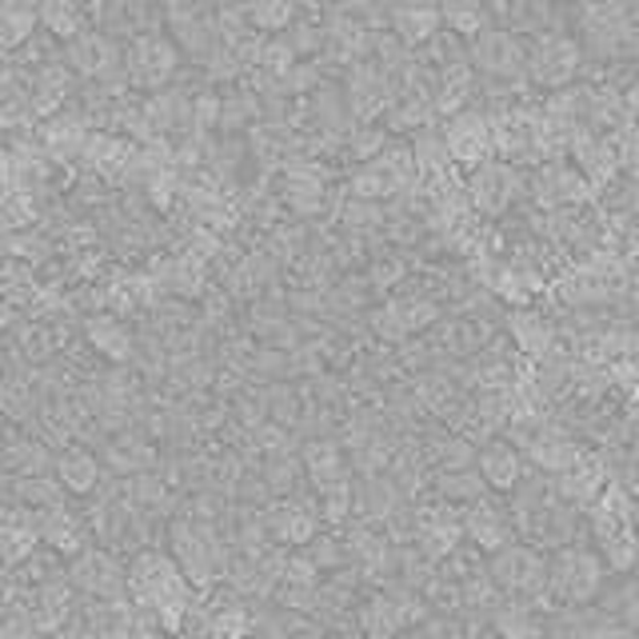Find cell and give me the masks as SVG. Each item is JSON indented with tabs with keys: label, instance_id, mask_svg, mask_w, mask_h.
Listing matches in <instances>:
<instances>
[{
	"label": "cell",
	"instance_id": "obj_1",
	"mask_svg": "<svg viewBox=\"0 0 639 639\" xmlns=\"http://www.w3.org/2000/svg\"><path fill=\"white\" fill-rule=\"evenodd\" d=\"M189 579L169 551H140L129 568V596L136 608L152 611L164 631H176L189 611Z\"/></svg>",
	"mask_w": 639,
	"mask_h": 639
},
{
	"label": "cell",
	"instance_id": "obj_2",
	"mask_svg": "<svg viewBox=\"0 0 639 639\" xmlns=\"http://www.w3.org/2000/svg\"><path fill=\"white\" fill-rule=\"evenodd\" d=\"M169 551L192 588H212L232 559L229 539L220 536L216 524L189 516H176L169 524Z\"/></svg>",
	"mask_w": 639,
	"mask_h": 639
},
{
	"label": "cell",
	"instance_id": "obj_3",
	"mask_svg": "<svg viewBox=\"0 0 639 639\" xmlns=\"http://www.w3.org/2000/svg\"><path fill=\"white\" fill-rule=\"evenodd\" d=\"M428 611L432 604L424 591H412L404 588V584H396V588L372 591L356 608V623L368 639H392V636H404L408 628H419V623L428 619Z\"/></svg>",
	"mask_w": 639,
	"mask_h": 639
},
{
	"label": "cell",
	"instance_id": "obj_4",
	"mask_svg": "<svg viewBox=\"0 0 639 639\" xmlns=\"http://www.w3.org/2000/svg\"><path fill=\"white\" fill-rule=\"evenodd\" d=\"M604 591V559L588 548H559L548 559V596L564 608L596 604Z\"/></svg>",
	"mask_w": 639,
	"mask_h": 639
},
{
	"label": "cell",
	"instance_id": "obj_5",
	"mask_svg": "<svg viewBox=\"0 0 639 639\" xmlns=\"http://www.w3.org/2000/svg\"><path fill=\"white\" fill-rule=\"evenodd\" d=\"M488 576L496 579V588L504 599H524V604H548V559L536 548L524 544H508L496 551L488 564Z\"/></svg>",
	"mask_w": 639,
	"mask_h": 639
},
{
	"label": "cell",
	"instance_id": "obj_6",
	"mask_svg": "<svg viewBox=\"0 0 639 639\" xmlns=\"http://www.w3.org/2000/svg\"><path fill=\"white\" fill-rule=\"evenodd\" d=\"M579 64H584V49H579L576 40L564 37V32H544L528 49L524 77H528L531 84H539V89L559 92L579 77Z\"/></svg>",
	"mask_w": 639,
	"mask_h": 639
},
{
	"label": "cell",
	"instance_id": "obj_7",
	"mask_svg": "<svg viewBox=\"0 0 639 639\" xmlns=\"http://www.w3.org/2000/svg\"><path fill=\"white\" fill-rule=\"evenodd\" d=\"M69 584L80 591V596L100 599V604H120L124 591H129V571L112 556V548H84L69 559L64 568Z\"/></svg>",
	"mask_w": 639,
	"mask_h": 639
},
{
	"label": "cell",
	"instance_id": "obj_8",
	"mask_svg": "<svg viewBox=\"0 0 639 639\" xmlns=\"http://www.w3.org/2000/svg\"><path fill=\"white\" fill-rule=\"evenodd\" d=\"M419 176L412 149H384L379 156L364 160V169L352 176V192L356 200H388L396 192L412 189Z\"/></svg>",
	"mask_w": 639,
	"mask_h": 639
},
{
	"label": "cell",
	"instance_id": "obj_9",
	"mask_svg": "<svg viewBox=\"0 0 639 639\" xmlns=\"http://www.w3.org/2000/svg\"><path fill=\"white\" fill-rule=\"evenodd\" d=\"M439 320V304L428 296H392L372 312V332L384 344H404L416 332L432 328Z\"/></svg>",
	"mask_w": 639,
	"mask_h": 639
},
{
	"label": "cell",
	"instance_id": "obj_10",
	"mask_svg": "<svg viewBox=\"0 0 639 639\" xmlns=\"http://www.w3.org/2000/svg\"><path fill=\"white\" fill-rule=\"evenodd\" d=\"M264 524H268L272 544L280 548H304L320 531V504L308 496H276V504L264 508Z\"/></svg>",
	"mask_w": 639,
	"mask_h": 639
},
{
	"label": "cell",
	"instance_id": "obj_11",
	"mask_svg": "<svg viewBox=\"0 0 639 639\" xmlns=\"http://www.w3.org/2000/svg\"><path fill=\"white\" fill-rule=\"evenodd\" d=\"M519 172L511 164H499V160H484L479 169H471L468 184H464V196L476 212L484 216H499V212L511 209V200L519 196Z\"/></svg>",
	"mask_w": 639,
	"mask_h": 639
},
{
	"label": "cell",
	"instance_id": "obj_12",
	"mask_svg": "<svg viewBox=\"0 0 639 639\" xmlns=\"http://www.w3.org/2000/svg\"><path fill=\"white\" fill-rule=\"evenodd\" d=\"M300 464H304V476L316 488V496L324 491H339L352 488V464L344 444L332 436H312L304 448H300Z\"/></svg>",
	"mask_w": 639,
	"mask_h": 639
},
{
	"label": "cell",
	"instance_id": "obj_13",
	"mask_svg": "<svg viewBox=\"0 0 639 639\" xmlns=\"http://www.w3.org/2000/svg\"><path fill=\"white\" fill-rule=\"evenodd\" d=\"M579 29L588 37L591 52L599 57H616L631 40V17L619 0H588L579 12Z\"/></svg>",
	"mask_w": 639,
	"mask_h": 639
},
{
	"label": "cell",
	"instance_id": "obj_14",
	"mask_svg": "<svg viewBox=\"0 0 639 639\" xmlns=\"http://www.w3.org/2000/svg\"><path fill=\"white\" fill-rule=\"evenodd\" d=\"M412 539L416 548L432 559V564H444L448 556H456L459 544H464V524L448 504H432V508H419L412 516Z\"/></svg>",
	"mask_w": 639,
	"mask_h": 639
},
{
	"label": "cell",
	"instance_id": "obj_15",
	"mask_svg": "<svg viewBox=\"0 0 639 639\" xmlns=\"http://www.w3.org/2000/svg\"><path fill=\"white\" fill-rule=\"evenodd\" d=\"M471 69L484 72V77L508 80L516 72H524V60H528V49L519 44L511 32L504 29H484L476 40H471Z\"/></svg>",
	"mask_w": 639,
	"mask_h": 639
},
{
	"label": "cell",
	"instance_id": "obj_16",
	"mask_svg": "<svg viewBox=\"0 0 639 639\" xmlns=\"http://www.w3.org/2000/svg\"><path fill=\"white\" fill-rule=\"evenodd\" d=\"M444 144H448V156L456 164H468V169H479L484 160L496 149V129L479 112H456L444 129Z\"/></svg>",
	"mask_w": 639,
	"mask_h": 639
},
{
	"label": "cell",
	"instance_id": "obj_17",
	"mask_svg": "<svg viewBox=\"0 0 639 639\" xmlns=\"http://www.w3.org/2000/svg\"><path fill=\"white\" fill-rule=\"evenodd\" d=\"M176 44L164 37H136L132 49L124 52V69H129V80L140 84V89H160L169 84L172 69H176Z\"/></svg>",
	"mask_w": 639,
	"mask_h": 639
},
{
	"label": "cell",
	"instance_id": "obj_18",
	"mask_svg": "<svg viewBox=\"0 0 639 639\" xmlns=\"http://www.w3.org/2000/svg\"><path fill=\"white\" fill-rule=\"evenodd\" d=\"M459 524H464V536H468L479 551H488V556L504 551L511 544V536H516L511 516L499 508V504H491L488 496L476 499V504H468V508L459 511Z\"/></svg>",
	"mask_w": 639,
	"mask_h": 639
},
{
	"label": "cell",
	"instance_id": "obj_19",
	"mask_svg": "<svg viewBox=\"0 0 639 639\" xmlns=\"http://www.w3.org/2000/svg\"><path fill=\"white\" fill-rule=\"evenodd\" d=\"M344 97H348V109L356 120H376L392 109V84L388 72L379 64H352L348 84H344Z\"/></svg>",
	"mask_w": 639,
	"mask_h": 639
},
{
	"label": "cell",
	"instance_id": "obj_20",
	"mask_svg": "<svg viewBox=\"0 0 639 639\" xmlns=\"http://www.w3.org/2000/svg\"><path fill=\"white\" fill-rule=\"evenodd\" d=\"M37 548H40L37 511L17 504V499H4L0 504V559L9 568H20Z\"/></svg>",
	"mask_w": 639,
	"mask_h": 639
},
{
	"label": "cell",
	"instance_id": "obj_21",
	"mask_svg": "<svg viewBox=\"0 0 639 639\" xmlns=\"http://www.w3.org/2000/svg\"><path fill=\"white\" fill-rule=\"evenodd\" d=\"M37 531H40V544H49L57 556L72 559L77 551L89 548V519L77 516V511L69 508V499L64 504H57V508H44L37 511Z\"/></svg>",
	"mask_w": 639,
	"mask_h": 639
},
{
	"label": "cell",
	"instance_id": "obj_22",
	"mask_svg": "<svg viewBox=\"0 0 639 639\" xmlns=\"http://www.w3.org/2000/svg\"><path fill=\"white\" fill-rule=\"evenodd\" d=\"M531 196L539 209H564V204H579L591 196V184L584 180V172L564 169V164H544L531 176Z\"/></svg>",
	"mask_w": 639,
	"mask_h": 639
},
{
	"label": "cell",
	"instance_id": "obj_23",
	"mask_svg": "<svg viewBox=\"0 0 639 639\" xmlns=\"http://www.w3.org/2000/svg\"><path fill=\"white\" fill-rule=\"evenodd\" d=\"M476 471L488 484V491H516L519 479H524V456L508 439H488L476 452Z\"/></svg>",
	"mask_w": 639,
	"mask_h": 639
},
{
	"label": "cell",
	"instance_id": "obj_24",
	"mask_svg": "<svg viewBox=\"0 0 639 639\" xmlns=\"http://www.w3.org/2000/svg\"><path fill=\"white\" fill-rule=\"evenodd\" d=\"M596 519V551L604 559V568L611 571H631L639 564V536L631 531V519Z\"/></svg>",
	"mask_w": 639,
	"mask_h": 639
},
{
	"label": "cell",
	"instance_id": "obj_25",
	"mask_svg": "<svg viewBox=\"0 0 639 639\" xmlns=\"http://www.w3.org/2000/svg\"><path fill=\"white\" fill-rule=\"evenodd\" d=\"M72 584L69 576H57L49 584H40L37 599H32V619H37V631L40 636H57L64 623L77 619V596H72Z\"/></svg>",
	"mask_w": 639,
	"mask_h": 639
},
{
	"label": "cell",
	"instance_id": "obj_26",
	"mask_svg": "<svg viewBox=\"0 0 639 639\" xmlns=\"http://www.w3.org/2000/svg\"><path fill=\"white\" fill-rule=\"evenodd\" d=\"M388 24L404 44H428L439 29V0H388Z\"/></svg>",
	"mask_w": 639,
	"mask_h": 639
},
{
	"label": "cell",
	"instance_id": "obj_27",
	"mask_svg": "<svg viewBox=\"0 0 639 639\" xmlns=\"http://www.w3.org/2000/svg\"><path fill=\"white\" fill-rule=\"evenodd\" d=\"M100 456H92L89 448H80V444H69V448L57 452V464H52V476L60 479V488L69 491V496H92L100 488Z\"/></svg>",
	"mask_w": 639,
	"mask_h": 639
},
{
	"label": "cell",
	"instance_id": "obj_28",
	"mask_svg": "<svg viewBox=\"0 0 639 639\" xmlns=\"http://www.w3.org/2000/svg\"><path fill=\"white\" fill-rule=\"evenodd\" d=\"M571 156L579 160V169H584V180H588L591 189H604L619 169V152L608 136H596V132H579L571 136Z\"/></svg>",
	"mask_w": 639,
	"mask_h": 639
},
{
	"label": "cell",
	"instance_id": "obj_29",
	"mask_svg": "<svg viewBox=\"0 0 639 639\" xmlns=\"http://www.w3.org/2000/svg\"><path fill=\"white\" fill-rule=\"evenodd\" d=\"M491 636L496 639H548L544 619L524 599H499L491 608Z\"/></svg>",
	"mask_w": 639,
	"mask_h": 639
},
{
	"label": "cell",
	"instance_id": "obj_30",
	"mask_svg": "<svg viewBox=\"0 0 639 639\" xmlns=\"http://www.w3.org/2000/svg\"><path fill=\"white\" fill-rule=\"evenodd\" d=\"M100 464L109 471H116V476H140V471H152L156 468V452H152L149 439L132 436V432H120V436H112V444H104V456H100Z\"/></svg>",
	"mask_w": 639,
	"mask_h": 639
},
{
	"label": "cell",
	"instance_id": "obj_31",
	"mask_svg": "<svg viewBox=\"0 0 639 639\" xmlns=\"http://www.w3.org/2000/svg\"><path fill=\"white\" fill-rule=\"evenodd\" d=\"M0 459H4V468H9L12 479L17 476H49L52 464H57V452H52L44 439L17 436L0 448Z\"/></svg>",
	"mask_w": 639,
	"mask_h": 639
},
{
	"label": "cell",
	"instance_id": "obj_32",
	"mask_svg": "<svg viewBox=\"0 0 639 639\" xmlns=\"http://www.w3.org/2000/svg\"><path fill=\"white\" fill-rule=\"evenodd\" d=\"M84 336H89V344L100 356L116 359V364L132 359V352H136V336H132L129 324L116 316H92L89 324H84Z\"/></svg>",
	"mask_w": 639,
	"mask_h": 639
},
{
	"label": "cell",
	"instance_id": "obj_33",
	"mask_svg": "<svg viewBox=\"0 0 639 639\" xmlns=\"http://www.w3.org/2000/svg\"><path fill=\"white\" fill-rule=\"evenodd\" d=\"M508 336L516 339V348L531 359L548 356L551 344H556V332H551L548 320L539 316V312H528V308H516L508 316Z\"/></svg>",
	"mask_w": 639,
	"mask_h": 639
},
{
	"label": "cell",
	"instance_id": "obj_34",
	"mask_svg": "<svg viewBox=\"0 0 639 639\" xmlns=\"http://www.w3.org/2000/svg\"><path fill=\"white\" fill-rule=\"evenodd\" d=\"M284 196H288V204L300 216H316V212L324 209V196H328L324 172H320L316 164H296V169L288 172V180H284Z\"/></svg>",
	"mask_w": 639,
	"mask_h": 639
},
{
	"label": "cell",
	"instance_id": "obj_35",
	"mask_svg": "<svg viewBox=\"0 0 639 639\" xmlns=\"http://www.w3.org/2000/svg\"><path fill=\"white\" fill-rule=\"evenodd\" d=\"M116 60H120L116 44L109 37H100V32H84V37L77 32V40L69 44V64L77 72H84V77H104Z\"/></svg>",
	"mask_w": 639,
	"mask_h": 639
},
{
	"label": "cell",
	"instance_id": "obj_36",
	"mask_svg": "<svg viewBox=\"0 0 639 639\" xmlns=\"http://www.w3.org/2000/svg\"><path fill=\"white\" fill-rule=\"evenodd\" d=\"M528 459L536 468L551 471V476H564V471H571L579 464V452L576 444L564 439L559 432H536V436L528 439Z\"/></svg>",
	"mask_w": 639,
	"mask_h": 639
},
{
	"label": "cell",
	"instance_id": "obj_37",
	"mask_svg": "<svg viewBox=\"0 0 639 639\" xmlns=\"http://www.w3.org/2000/svg\"><path fill=\"white\" fill-rule=\"evenodd\" d=\"M324 40H328L332 57L352 60V64H359V60L372 52V44H376V40L368 37V29L352 17H332V24L324 29Z\"/></svg>",
	"mask_w": 639,
	"mask_h": 639
},
{
	"label": "cell",
	"instance_id": "obj_38",
	"mask_svg": "<svg viewBox=\"0 0 639 639\" xmlns=\"http://www.w3.org/2000/svg\"><path fill=\"white\" fill-rule=\"evenodd\" d=\"M432 488H436L439 504H448V508H468V504L484 499L488 484L479 479V471H476V468H464V471H439Z\"/></svg>",
	"mask_w": 639,
	"mask_h": 639
},
{
	"label": "cell",
	"instance_id": "obj_39",
	"mask_svg": "<svg viewBox=\"0 0 639 639\" xmlns=\"http://www.w3.org/2000/svg\"><path fill=\"white\" fill-rule=\"evenodd\" d=\"M12 499L24 504V508H32V511H44V508L64 504L69 491L60 488V479L49 471V476H17L12 479Z\"/></svg>",
	"mask_w": 639,
	"mask_h": 639
},
{
	"label": "cell",
	"instance_id": "obj_40",
	"mask_svg": "<svg viewBox=\"0 0 639 639\" xmlns=\"http://www.w3.org/2000/svg\"><path fill=\"white\" fill-rule=\"evenodd\" d=\"M37 20V0H0V44L4 49L24 44Z\"/></svg>",
	"mask_w": 639,
	"mask_h": 639
},
{
	"label": "cell",
	"instance_id": "obj_41",
	"mask_svg": "<svg viewBox=\"0 0 639 639\" xmlns=\"http://www.w3.org/2000/svg\"><path fill=\"white\" fill-rule=\"evenodd\" d=\"M439 24H448L456 37H479L488 29V9L479 0H439Z\"/></svg>",
	"mask_w": 639,
	"mask_h": 639
},
{
	"label": "cell",
	"instance_id": "obj_42",
	"mask_svg": "<svg viewBox=\"0 0 639 639\" xmlns=\"http://www.w3.org/2000/svg\"><path fill=\"white\" fill-rule=\"evenodd\" d=\"M204 628H209L212 639H248V631H252V611L244 608L240 599H224V604H216V608L209 611Z\"/></svg>",
	"mask_w": 639,
	"mask_h": 639
},
{
	"label": "cell",
	"instance_id": "obj_43",
	"mask_svg": "<svg viewBox=\"0 0 639 639\" xmlns=\"http://www.w3.org/2000/svg\"><path fill=\"white\" fill-rule=\"evenodd\" d=\"M428 464L439 471H464V468H476V448H471L468 436H444V439H432L428 448Z\"/></svg>",
	"mask_w": 639,
	"mask_h": 639
},
{
	"label": "cell",
	"instance_id": "obj_44",
	"mask_svg": "<svg viewBox=\"0 0 639 639\" xmlns=\"http://www.w3.org/2000/svg\"><path fill=\"white\" fill-rule=\"evenodd\" d=\"M256 476L268 484L272 496H292L296 479L304 476V464L296 459V452H284V456H264V464L256 468Z\"/></svg>",
	"mask_w": 639,
	"mask_h": 639
},
{
	"label": "cell",
	"instance_id": "obj_45",
	"mask_svg": "<svg viewBox=\"0 0 639 639\" xmlns=\"http://www.w3.org/2000/svg\"><path fill=\"white\" fill-rule=\"evenodd\" d=\"M300 628H304V619H300L296 611L268 608V611H256V616H252L248 636H256V639H296Z\"/></svg>",
	"mask_w": 639,
	"mask_h": 639
},
{
	"label": "cell",
	"instance_id": "obj_46",
	"mask_svg": "<svg viewBox=\"0 0 639 639\" xmlns=\"http://www.w3.org/2000/svg\"><path fill=\"white\" fill-rule=\"evenodd\" d=\"M300 0H248V20L260 32H280L296 20Z\"/></svg>",
	"mask_w": 639,
	"mask_h": 639
},
{
	"label": "cell",
	"instance_id": "obj_47",
	"mask_svg": "<svg viewBox=\"0 0 639 639\" xmlns=\"http://www.w3.org/2000/svg\"><path fill=\"white\" fill-rule=\"evenodd\" d=\"M37 17L52 37H77L80 32V12L72 0H37Z\"/></svg>",
	"mask_w": 639,
	"mask_h": 639
},
{
	"label": "cell",
	"instance_id": "obj_48",
	"mask_svg": "<svg viewBox=\"0 0 639 639\" xmlns=\"http://www.w3.org/2000/svg\"><path fill=\"white\" fill-rule=\"evenodd\" d=\"M392 129H419V124H428L432 116H436V100H432V92H412L408 100H399V104H392Z\"/></svg>",
	"mask_w": 639,
	"mask_h": 639
},
{
	"label": "cell",
	"instance_id": "obj_49",
	"mask_svg": "<svg viewBox=\"0 0 639 639\" xmlns=\"http://www.w3.org/2000/svg\"><path fill=\"white\" fill-rule=\"evenodd\" d=\"M304 551H308V559L316 564L320 571H339L348 568V556H344V539L332 536V531H316V536L304 544Z\"/></svg>",
	"mask_w": 639,
	"mask_h": 639
},
{
	"label": "cell",
	"instance_id": "obj_50",
	"mask_svg": "<svg viewBox=\"0 0 639 639\" xmlns=\"http://www.w3.org/2000/svg\"><path fill=\"white\" fill-rule=\"evenodd\" d=\"M64 97H69V72H64V69H44V72H40L37 97H32L37 104H32V109L49 116V112H57L60 104H64Z\"/></svg>",
	"mask_w": 639,
	"mask_h": 639
},
{
	"label": "cell",
	"instance_id": "obj_51",
	"mask_svg": "<svg viewBox=\"0 0 639 639\" xmlns=\"http://www.w3.org/2000/svg\"><path fill=\"white\" fill-rule=\"evenodd\" d=\"M320 576H324V571L312 564L308 551L292 548L288 559H284V571H280V584H292V588H320ZM280 584H276V588H280Z\"/></svg>",
	"mask_w": 639,
	"mask_h": 639
},
{
	"label": "cell",
	"instance_id": "obj_52",
	"mask_svg": "<svg viewBox=\"0 0 639 639\" xmlns=\"http://www.w3.org/2000/svg\"><path fill=\"white\" fill-rule=\"evenodd\" d=\"M412 156H416V169L419 172H444V164H448V144H444V136H436V132H424V136H416V149H412Z\"/></svg>",
	"mask_w": 639,
	"mask_h": 639
},
{
	"label": "cell",
	"instance_id": "obj_53",
	"mask_svg": "<svg viewBox=\"0 0 639 639\" xmlns=\"http://www.w3.org/2000/svg\"><path fill=\"white\" fill-rule=\"evenodd\" d=\"M37 619H32V608L24 604H9L0 611V639H37Z\"/></svg>",
	"mask_w": 639,
	"mask_h": 639
},
{
	"label": "cell",
	"instance_id": "obj_54",
	"mask_svg": "<svg viewBox=\"0 0 639 639\" xmlns=\"http://www.w3.org/2000/svg\"><path fill=\"white\" fill-rule=\"evenodd\" d=\"M536 288H539V280L531 276V272H519V268H504L496 280V292L504 300H511V304H524Z\"/></svg>",
	"mask_w": 639,
	"mask_h": 639
},
{
	"label": "cell",
	"instance_id": "obj_55",
	"mask_svg": "<svg viewBox=\"0 0 639 639\" xmlns=\"http://www.w3.org/2000/svg\"><path fill=\"white\" fill-rule=\"evenodd\" d=\"M272 596H276L280 608L296 611V616H308V611L320 608V588H292V584H280Z\"/></svg>",
	"mask_w": 639,
	"mask_h": 639
},
{
	"label": "cell",
	"instance_id": "obj_56",
	"mask_svg": "<svg viewBox=\"0 0 639 639\" xmlns=\"http://www.w3.org/2000/svg\"><path fill=\"white\" fill-rule=\"evenodd\" d=\"M264 404H268V419H272V424H280V428L300 424V399L292 396L288 388H272Z\"/></svg>",
	"mask_w": 639,
	"mask_h": 639
},
{
	"label": "cell",
	"instance_id": "obj_57",
	"mask_svg": "<svg viewBox=\"0 0 639 639\" xmlns=\"http://www.w3.org/2000/svg\"><path fill=\"white\" fill-rule=\"evenodd\" d=\"M584 639H631L636 636V628H631V619H619V616H599L591 619V623H584V631H579Z\"/></svg>",
	"mask_w": 639,
	"mask_h": 639
},
{
	"label": "cell",
	"instance_id": "obj_58",
	"mask_svg": "<svg viewBox=\"0 0 639 639\" xmlns=\"http://www.w3.org/2000/svg\"><path fill=\"white\" fill-rule=\"evenodd\" d=\"M144 112H149L152 129H169V124H176V116H180V97H152Z\"/></svg>",
	"mask_w": 639,
	"mask_h": 639
},
{
	"label": "cell",
	"instance_id": "obj_59",
	"mask_svg": "<svg viewBox=\"0 0 639 639\" xmlns=\"http://www.w3.org/2000/svg\"><path fill=\"white\" fill-rule=\"evenodd\" d=\"M384 149H388V140H384V132L379 129H359L356 136H352V152H356L359 160L379 156Z\"/></svg>",
	"mask_w": 639,
	"mask_h": 639
},
{
	"label": "cell",
	"instance_id": "obj_60",
	"mask_svg": "<svg viewBox=\"0 0 639 639\" xmlns=\"http://www.w3.org/2000/svg\"><path fill=\"white\" fill-rule=\"evenodd\" d=\"M29 220H32V209H29V204L20 209V204H4V200H0V224H9V229H17V224H29Z\"/></svg>",
	"mask_w": 639,
	"mask_h": 639
},
{
	"label": "cell",
	"instance_id": "obj_61",
	"mask_svg": "<svg viewBox=\"0 0 639 639\" xmlns=\"http://www.w3.org/2000/svg\"><path fill=\"white\" fill-rule=\"evenodd\" d=\"M399 276H404V264H379V268H372V284L376 288H392Z\"/></svg>",
	"mask_w": 639,
	"mask_h": 639
},
{
	"label": "cell",
	"instance_id": "obj_62",
	"mask_svg": "<svg viewBox=\"0 0 639 639\" xmlns=\"http://www.w3.org/2000/svg\"><path fill=\"white\" fill-rule=\"evenodd\" d=\"M220 116V104H216V97H204V100H196V120H216Z\"/></svg>",
	"mask_w": 639,
	"mask_h": 639
},
{
	"label": "cell",
	"instance_id": "obj_63",
	"mask_svg": "<svg viewBox=\"0 0 639 639\" xmlns=\"http://www.w3.org/2000/svg\"><path fill=\"white\" fill-rule=\"evenodd\" d=\"M623 109H628V120H639V84L623 92Z\"/></svg>",
	"mask_w": 639,
	"mask_h": 639
},
{
	"label": "cell",
	"instance_id": "obj_64",
	"mask_svg": "<svg viewBox=\"0 0 639 639\" xmlns=\"http://www.w3.org/2000/svg\"><path fill=\"white\" fill-rule=\"evenodd\" d=\"M631 639H639V631H636V636H631Z\"/></svg>",
	"mask_w": 639,
	"mask_h": 639
}]
</instances>
